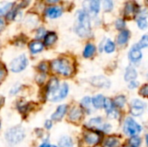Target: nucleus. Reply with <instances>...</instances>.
Wrapping results in <instances>:
<instances>
[{
	"instance_id": "f257e3e1",
	"label": "nucleus",
	"mask_w": 148,
	"mask_h": 147,
	"mask_svg": "<svg viewBox=\"0 0 148 147\" xmlns=\"http://www.w3.org/2000/svg\"><path fill=\"white\" fill-rule=\"evenodd\" d=\"M77 23L75 25V32L82 37L88 36L90 33V19L88 14L85 10L77 11Z\"/></svg>"
},
{
	"instance_id": "39448f33",
	"label": "nucleus",
	"mask_w": 148,
	"mask_h": 147,
	"mask_svg": "<svg viewBox=\"0 0 148 147\" xmlns=\"http://www.w3.org/2000/svg\"><path fill=\"white\" fill-rule=\"evenodd\" d=\"M28 65V60L24 55H21L15 58L10 63V70L15 73H19L25 69Z\"/></svg>"
},
{
	"instance_id": "cd10ccee",
	"label": "nucleus",
	"mask_w": 148,
	"mask_h": 147,
	"mask_svg": "<svg viewBox=\"0 0 148 147\" xmlns=\"http://www.w3.org/2000/svg\"><path fill=\"white\" fill-rule=\"evenodd\" d=\"M140 142H141V139L140 137H138L137 135L135 136H132V138L130 139L129 140V144L132 147H138L140 146Z\"/></svg>"
},
{
	"instance_id": "a878e982",
	"label": "nucleus",
	"mask_w": 148,
	"mask_h": 147,
	"mask_svg": "<svg viewBox=\"0 0 148 147\" xmlns=\"http://www.w3.org/2000/svg\"><path fill=\"white\" fill-rule=\"evenodd\" d=\"M104 108H105L107 113H109L113 112L114 110H115V109H114V105L113 101H112L110 99H108V98H106V99H105Z\"/></svg>"
},
{
	"instance_id": "4be33fe9",
	"label": "nucleus",
	"mask_w": 148,
	"mask_h": 147,
	"mask_svg": "<svg viewBox=\"0 0 148 147\" xmlns=\"http://www.w3.org/2000/svg\"><path fill=\"white\" fill-rule=\"evenodd\" d=\"M88 126L91 128H97V129H101V126H102V120L101 118H94L91 119L88 123Z\"/></svg>"
},
{
	"instance_id": "9b49d317",
	"label": "nucleus",
	"mask_w": 148,
	"mask_h": 147,
	"mask_svg": "<svg viewBox=\"0 0 148 147\" xmlns=\"http://www.w3.org/2000/svg\"><path fill=\"white\" fill-rule=\"evenodd\" d=\"M62 13V9L59 6H52L47 9L46 10V16L49 18H57L59 17Z\"/></svg>"
},
{
	"instance_id": "37998d69",
	"label": "nucleus",
	"mask_w": 148,
	"mask_h": 147,
	"mask_svg": "<svg viewBox=\"0 0 148 147\" xmlns=\"http://www.w3.org/2000/svg\"><path fill=\"white\" fill-rule=\"evenodd\" d=\"M45 127H46L47 129H50V128L52 127V122H51L50 120H47V121L45 122Z\"/></svg>"
},
{
	"instance_id": "ea45409f",
	"label": "nucleus",
	"mask_w": 148,
	"mask_h": 147,
	"mask_svg": "<svg viewBox=\"0 0 148 147\" xmlns=\"http://www.w3.org/2000/svg\"><path fill=\"white\" fill-rule=\"evenodd\" d=\"M101 130L103 131V132H105V133H108L111 130V126L108 125V124H104V125L101 126Z\"/></svg>"
},
{
	"instance_id": "5701e85b",
	"label": "nucleus",
	"mask_w": 148,
	"mask_h": 147,
	"mask_svg": "<svg viewBox=\"0 0 148 147\" xmlns=\"http://www.w3.org/2000/svg\"><path fill=\"white\" fill-rule=\"evenodd\" d=\"M101 0H91L89 3V7L94 14H97L100 11Z\"/></svg>"
},
{
	"instance_id": "e433bc0d",
	"label": "nucleus",
	"mask_w": 148,
	"mask_h": 147,
	"mask_svg": "<svg viewBox=\"0 0 148 147\" xmlns=\"http://www.w3.org/2000/svg\"><path fill=\"white\" fill-rule=\"evenodd\" d=\"M140 94L142 96H144V97H148V84L143 86V87L141 88V89H140Z\"/></svg>"
},
{
	"instance_id": "bb28decb",
	"label": "nucleus",
	"mask_w": 148,
	"mask_h": 147,
	"mask_svg": "<svg viewBox=\"0 0 148 147\" xmlns=\"http://www.w3.org/2000/svg\"><path fill=\"white\" fill-rule=\"evenodd\" d=\"M126 104V97L123 95H120L115 98L114 100V105L118 107H123Z\"/></svg>"
},
{
	"instance_id": "c9c22d12",
	"label": "nucleus",
	"mask_w": 148,
	"mask_h": 147,
	"mask_svg": "<svg viewBox=\"0 0 148 147\" xmlns=\"http://www.w3.org/2000/svg\"><path fill=\"white\" fill-rule=\"evenodd\" d=\"M125 26H126V23H125V21L123 19H118V20H116V22H115V27H116L117 29H120V30L121 29H124Z\"/></svg>"
},
{
	"instance_id": "a18cd8bd",
	"label": "nucleus",
	"mask_w": 148,
	"mask_h": 147,
	"mask_svg": "<svg viewBox=\"0 0 148 147\" xmlns=\"http://www.w3.org/2000/svg\"><path fill=\"white\" fill-rule=\"evenodd\" d=\"M59 0H48V2L49 3H57Z\"/></svg>"
},
{
	"instance_id": "f3484780",
	"label": "nucleus",
	"mask_w": 148,
	"mask_h": 147,
	"mask_svg": "<svg viewBox=\"0 0 148 147\" xmlns=\"http://www.w3.org/2000/svg\"><path fill=\"white\" fill-rule=\"evenodd\" d=\"M56 38H57V36H56V34L55 32L50 31V32L47 33L45 35V36H44V43H45V45H47V46L52 45L56 41Z\"/></svg>"
},
{
	"instance_id": "de8ad7c7",
	"label": "nucleus",
	"mask_w": 148,
	"mask_h": 147,
	"mask_svg": "<svg viewBox=\"0 0 148 147\" xmlns=\"http://www.w3.org/2000/svg\"><path fill=\"white\" fill-rule=\"evenodd\" d=\"M49 147H56V146H49Z\"/></svg>"
},
{
	"instance_id": "c03bdc74",
	"label": "nucleus",
	"mask_w": 148,
	"mask_h": 147,
	"mask_svg": "<svg viewBox=\"0 0 148 147\" xmlns=\"http://www.w3.org/2000/svg\"><path fill=\"white\" fill-rule=\"evenodd\" d=\"M49 143L48 142H43L41 146L39 147H49Z\"/></svg>"
},
{
	"instance_id": "09e8293b",
	"label": "nucleus",
	"mask_w": 148,
	"mask_h": 147,
	"mask_svg": "<svg viewBox=\"0 0 148 147\" xmlns=\"http://www.w3.org/2000/svg\"><path fill=\"white\" fill-rule=\"evenodd\" d=\"M131 147H132V146H131Z\"/></svg>"
},
{
	"instance_id": "79ce46f5",
	"label": "nucleus",
	"mask_w": 148,
	"mask_h": 147,
	"mask_svg": "<svg viewBox=\"0 0 148 147\" xmlns=\"http://www.w3.org/2000/svg\"><path fill=\"white\" fill-rule=\"evenodd\" d=\"M138 82L137 81H130V83H129V85H128V88H130V89H134V88H136L137 87H138Z\"/></svg>"
},
{
	"instance_id": "c85d7f7f",
	"label": "nucleus",
	"mask_w": 148,
	"mask_h": 147,
	"mask_svg": "<svg viewBox=\"0 0 148 147\" xmlns=\"http://www.w3.org/2000/svg\"><path fill=\"white\" fill-rule=\"evenodd\" d=\"M104 49H105V51H106L107 53H108V54L114 52V49H115V45H114V42H112L111 40H108V41L106 42V45H105V47H104Z\"/></svg>"
},
{
	"instance_id": "58836bf2",
	"label": "nucleus",
	"mask_w": 148,
	"mask_h": 147,
	"mask_svg": "<svg viewBox=\"0 0 148 147\" xmlns=\"http://www.w3.org/2000/svg\"><path fill=\"white\" fill-rule=\"evenodd\" d=\"M20 88H21L20 85H18V84L15 85V86L12 88V89L10 90V94H12V95H13V94H16V93H18V92H19Z\"/></svg>"
},
{
	"instance_id": "a19ab883",
	"label": "nucleus",
	"mask_w": 148,
	"mask_h": 147,
	"mask_svg": "<svg viewBox=\"0 0 148 147\" xmlns=\"http://www.w3.org/2000/svg\"><path fill=\"white\" fill-rule=\"evenodd\" d=\"M38 68H39L42 72H46L47 69H48V66H47V64H46L45 62H42V63L39 65Z\"/></svg>"
},
{
	"instance_id": "4468645a",
	"label": "nucleus",
	"mask_w": 148,
	"mask_h": 147,
	"mask_svg": "<svg viewBox=\"0 0 148 147\" xmlns=\"http://www.w3.org/2000/svg\"><path fill=\"white\" fill-rule=\"evenodd\" d=\"M130 37V32L127 29H123L117 37V42L120 45H123L127 42L128 39Z\"/></svg>"
},
{
	"instance_id": "b1692460",
	"label": "nucleus",
	"mask_w": 148,
	"mask_h": 147,
	"mask_svg": "<svg viewBox=\"0 0 148 147\" xmlns=\"http://www.w3.org/2000/svg\"><path fill=\"white\" fill-rule=\"evenodd\" d=\"M141 16H140V17L138 18V21H137V24H138V27L140 29H145L146 28H147L148 23L147 21V16L141 13L140 14Z\"/></svg>"
},
{
	"instance_id": "2f4dec72",
	"label": "nucleus",
	"mask_w": 148,
	"mask_h": 147,
	"mask_svg": "<svg viewBox=\"0 0 148 147\" xmlns=\"http://www.w3.org/2000/svg\"><path fill=\"white\" fill-rule=\"evenodd\" d=\"M145 108L142 107H131V113L134 116H140L143 113Z\"/></svg>"
},
{
	"instance_id": "1a4fd4ad",
	"label": "nucleus",
	"mask_w": 148,
	"mask_h": 147,
	"mask_svg": "<svg viewBox=\"0 0 148 147\" xmlns=\"http://www.w3.org/2000/svg\"><path fill=\"white\" fill-rule=\"evenodd\" d=\"M90 82L99 88H109L111 85L110 81L104 76H95L90 80Z\"/></svg>"
},
{
	"instance_id": "f03ea898",
	"label": "nucleus",
	"mask_w": 148,
	"mask_h": 147,
	"mask_svg": "<svg viewBox=\"0 0 148 147\" xmlns=\"http://www.w3.org/2000/svg\"><path fill=\"white\" fill-rule=\"evenodd\" d=\"M51 68L54 72L64 76H69L73 71L70 62L63 58L53 61L51 62Z\"/></svg>"
},
{
	"instance_id": "393cba45",
	"label": "nucleus",
	"mask_w": 148,
	"mask_h": 147,
	"mask_svg": "<svg viewBox=\"0 0 148 147\" xmlns=\"http://www.w3.org/2000/svg\"><path fill=\"white\" fill-rule=\"evenodd\" d=\"M59 146L60 147H73V142L71 138L68 136L61 138V139L59 140Z\"/></svg>"
},
{
	"instance_id": "49530a36",
	"label": "nucleus",
	"mask_w": 148,
	"mask_h": 147,
	"mask_svg": "<svg viewBox=\"0 0 148 147\" xmlns=\"http://www.w3.org/2000/svg\"><path fill=\"white\" fill-rule=\"evenodd\" d=\"M146 139H147V146H148V134L147 135V138H146Z\"/></svg>"
},
{
	"instance_id": "9d476101",
	"label": "nucleus",
	"mask_w": 148,
	"mask_h": 147,
	"mask_svg": "<svg viewBox=\"0 0 148 147\" xmlns=\"http://www.w3.org/2000/svg\"><path fill=\"white\" fill-rule=\"evenodd\" d=\"M59 81L56 78H52L48 84V98L50 99L59 90Z\"/></svg>"
},
{
	"instance_id": "6e6552de",
	"label": "nucleus",
	"mask_w": 148,
	"mask_h": 147,
	"mask_svg": "<svg viewBox=\"0 0 148 147\" xmlns=\"http://www.w3.org/2000/svg\"><path fill=\"white\" fill-rule=\"evenodd\" d=\"M69 93V86L67 83H63L62 87L59 88V90L49 99L52 101H59L61 100H63Z\"/></svg>"
},
{
	"instance_id": "412c9836",
	"label": "nucleus",
	"mask_w": 148,
	"mask_h": 147,
	"mask_svg": "<svg viewBox=\"0 0 148 147\" xmlns=\"http://www.w3.org/2000/svg\"><path fill=\"white\" fill-rule=\"evenodd\" d=\"M120 146V142L116 138L110 137L107 139L103 144V147H119Z\"/></svg>"
},
{
	"instance_id": "6ab92c4d",
	"label": "nucleus",
	"mask_w": 148,
	"mask_h": 147,
	"mask_svg": "<svg viewBox=\"0 0 148 147\" xmlns=\"http://www.w3.org/2000/svg\"><path fill=\"white\" fill-rule=\"evenodd\" d=\"M82 115V112L79 107H74L69 113V119L71 120H78Z\"/></svg>"
},
{
	"instance_id": "dca6fc26",
	"label": "nucleus",
	"mask_w": 148,
	"mask_h": 147,
	"mask_svg": "<svg viewBox=\"0 0 148 147\" xmlns=\"http://www.w3.org/2000/svg\"><path fill=\"white\" fill-rule=\"evenodd\" d=\"M105 99L106 98H104L103 95L98 94V95H95L92 99V103H93V105H94V107L95 108H101L102 107H104Z\"/></svg>"
},
{
	"instance_id": "7c9ffc66",
	"label": "nucleus",
	"mask_w": 148,
	"mask_h": 147,
	"mask_svg": "<svg viewBox=\"0 0 148 147\" xmlns=\"http://www.w3.org/2000/svg\"><path fill=\"white\" fill-rule=\"evenodd\" d=\"M103 7L105 11H110L113 10L114 7V1L113 0H103Z\"/></svg>"
},
{
	"instance_id": "f704fd0d",
	"label": "nucleus",
	"mask_w": 148,
	"mask_h": 147,
	"mask_svg": "<svg viewBox=\"0 0 148 147\" xmlns=\"http://www.w3.org/2000/svg\"><path fill=\"white\" fill-rule=\"evenodd\" d=\"M92 102V100L90 97H84L82 100V106L84 107V108H88L90 104Z\"/></svg>"
},
{
	"instance_id": "72a5a7b5",
	"label": "nucleus",
	"mask_w": 148,
	"mask_h": 147,
	"mask_svg": "<svg viewBox=\"0 0 148 147\" xmlns=\"http://www.w3.org/2000/svg\"><path fill=\"white\" fill-rule=\"evenodd\" d=\"M131 107H137L145 108V107H146V104H145L142 101H140V100H134V101L131 102Z\"/></svg>"
},
{
	"instance_id": "473e14b6",
	"label": "nucleus",
	"mask_w": 148,
	"mask_h": 147,
	"mask_svg": "<svg viewBox=\"0 0 148 147\" xmlns=\"http://www.w3.org/2000/svg\"><path fill=\"white\" fill-rule=\"evenodd\" d=\"M138 44L141 49L148 47V34H146V35H144L142 36V38L140 39V42Z\"/></svg>"
},
{
	"instance_id": "f8f14e48",
	"label": "nucleus",
	"mask_w": 148,
	"mask_h": 147,
	"mask_svg": "<svg viewBox=\"0 0 148 147\" xmlns=\"http://www.w3.org/2000/svg\"><path fill=\"white\" fill-rule=\"evenodd\" d=\"M67 105H61L57 107V109L56 110V112L52 114L51 119L54 120H60L62 119V117L65 115L66 112H67Z\"/></svg>"
},
{
	"instance_id": "20e7f679",
	"label": "nucleus",
	"mask_w": 148,
	"mask_h": 147,
	"mask_svg": "<svg viewBox=\"0 0 148 147\" xmlns=\"http://www.w3.org/2000/svg\"><path fill=\"white\" fill-rule=\"evenodd\" d=\"M141 126L132 118H127L124 122V132L129 136L138 135L141 132Z\"/></svg>"
},
{
	"instance_id": "2eb2a0df",
	"label": "nucleus",
	"mask_w": 148,
	"mask_h": 147,
	"mask_svg": "<svg viewBox=\"0 0 148 147\" xmlns=\"http://www.w3.org/2000/svg\"><path fill=\"white\" fill-rule=\"evenodd\" d=\"M43 49V44L39 41H34L29 44V50L32 54H37Z\"/></svg>"
},
{
	"instance_id": "4c0bfd02",
	"label": "nucleus",
	"mask_w": 148,
	"mask_h": 147,
	"mask_svg": "<svg viewBox=\"0 0 148 147\" xmlns=\"http://www.w3.org/2000/svg\"><path fill=\"white\" fill-rule=\"evenodd\" d=\"M45 36V30L43 28H40L38 29L37 32H36V39H41L42 37Z\"/></svg>"
},
{
	"instance_id": "aec40b11",
	"label": "nucleus",
	"mask_w": 148,
	"mask_h": 147,
	"mask_svg": "<svg viewBox=\"0 0 148 147\" xmlns=\"http://www.w3.org/2000/svg\"><path fill=\"white\" fill-rule=\"evenodd\" d=\"M136 10V4L133 2H128L126 3L125 6V14L127 16H132L135 13Z\"/></svg>"
},
{
	"instance_id": "0eeeda50",
	"label": "nucleus",
	"mask_w": 148,
	"mask_h": 147,
	"mask_svg": "<svg viewBox=\"0 0 148 147\" xmlns=\"http://www.w3.org/2000/svg\"><path fill=\"white\" fill-rule=\"evenodd\" d=\"M84 139H85V142L88 146H93L97 145L100 142L101 135L99 133H96V132H88V133H85Z\"/></svg>"
},
{
	"instance_id": "423d86ee",
	"label": "nucleus",
	"mask_w": 148,
	"mask_h": 147,
	"mask_svg": "<svg viewBox=\"0 0 148 147\" xmlns=\"http://www.w3.org/2000/svg\"><path fill=\"white\" fill-rule=\"evenodd\" d=\"M140 49L141 48L139 46V44H135L131 48V49L129 51V54H128V56H129V60L132 62L137 63L141 60L142 53H141Z\"/></svg>"
},
{
	"instance_id": "7ed1b4c3",
	"label": "nucleus",
	"mask_w": 148,
	"mask_h": 147,
	"mask_svg": "<svg viewBox=\"0 0 148 147\" xmlns=\"http://www.w3.org/2000/svg\"><path fill=\"white\" fill-rule=\"evenodd\" d=\"M25 137L24 131L22 127L16 126L10 128L5 133V139L10 145H16L20 143Z\"/></svg>"
},
{
	"instance_id": "a211bd4d",
	"label": "nucleus",
	"mask_w": 148,
	"mask_h": 147,
	"mask_svg": "<svg viewBox=\"0 0 148 147\" xmlns=\"http://www.w3.org/2000/svg\"><path fill=\"white\" fill-rule=\"evenodd\" d=\"M95 52V47L92 43H88L85 46L84 51H83V56L85 58H89L94 55Z\"/></svg>"
},
{
	"instance_id": "ddd939ff",
	"label": "nucleus",
	"mask_w": 148,
	"mask_h": 147,
	"mask_svg": "<svg viewBox=\"0 0 148 147\" xmlns=\"http://www.w3.org/2000/svg\"><path fill=\"white\" fill-rule=\"evenodd\" d=\"M137 77V72L134 69V68H133L132 66H129L126 69V73H125V81H134Z\"/></svg>"
},
{
	"instance_id": "c756f323",
	"label": "nucleus",
	"mask_w": 148,
	"mask_h": 147,
	"mask_svg": "<svg viewBox=\"0 0 148 147\" xmlns=\"http://www.w3.org/2000/svg\"><path fill=\"white\" fill-rule=\"evenodd\" d=\"M12 3H4L1 8H0V14L1 16H4L5 14H7V12H9L11 9Z\"/></svg>"
}]
</instances>
